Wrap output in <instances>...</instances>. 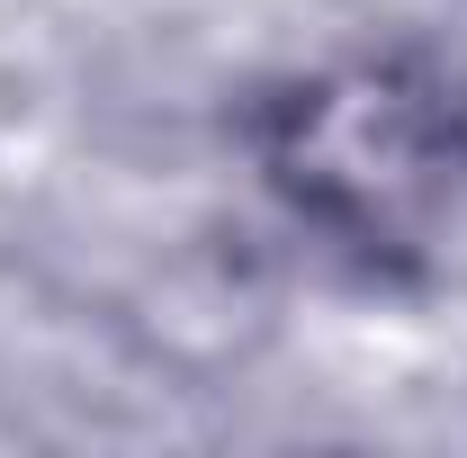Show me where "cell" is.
Returning <instances> with one entry per match:
<instances>
[{
  "label": "cell",
  "mask_w": 467,
  "mask_h": 458,
  "mask_svg": "<svg viewBox=\"0 0 467 458\" xmlns=\"http://www.w3.org/2000/svg\"><path fill=\"white\" fill-rule=\"evenodd\" d=\"M243 198L315 279L431 306L467 270V46L441 27H342L252 63L216 99Z\"/></svg>",
  "instance_id": "obj_1"
}]
</instances>
